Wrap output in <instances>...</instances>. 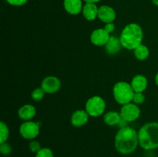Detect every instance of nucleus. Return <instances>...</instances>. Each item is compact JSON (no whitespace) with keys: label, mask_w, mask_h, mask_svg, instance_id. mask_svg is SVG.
I'll return each mask as SVG.
<instances>
[{"label":"nucleus","mask_w":158,"mask_h":157,"mask_svg":"<svg viewBox=\"0 0 158 157\" xmlns=\"http://www.w3.org/2000/svg\"><path fill=\"white\" fill-rule=\"evenodd\" d=\"M115 148L120 154L129 155L137 149L139 145L138 132L133 128H120L114 140Z\"/></svg>","instance_id":"f257e3e1"},{"label":"nucleus","mask_w":158,"mask_h":157,"mask_svg":"<svg viewBox=\"0 0 158 157\" xmlns=\"http://www.w3.org/2000/svg\"><path fill=\"white\" fill-rule=\"evenodd\" d=\"M143 33L142 28L136 23H130L124 27L120 34V39L123 48L134 50L142 44Z\"/></svg>","instance_id":"f03ea898"},{"label":"nucleus","mask_w":158,"mask_h":157,"mask_svg":"<svg viewBox=\"0 0 158 157\" xmlns=\"http://www.w3.org/2000/svg\"><path fill=\"white\" fill-rule=\"evenodd\" d=\"M139 145L145 150L158 148V123L152 122L143 125L138 132Z\"/></svg>","instance_id":"7ed1b4c3"},{"label":"nucleus","mask_w":158,"mask_h":157,"mask_svg":"<svg viewBox=\"0 0 158 157\" xmlns=\"http://www.w3.org/2000/svg\"><path fill=\"white\" fill-rule=\"evenodd\" d=\"M134 91L131 85L127 82H118L113 89V94L116 101L119 104H127L132 102L134 95Z\"/></svg>","instance_id":"20e7f679"},{"label":"nucleus","mask_w":158,"mask_h":157,"mask_svg":"<svg viewBox=\"0 0 158 157\" xmlns=\"http://www.w3.org/2000/svg\"><path fill=\"white\" fill-rule=\"evenodd\" d=\"M106 103L102 97L95 95L87 100L86 103V111L89 116L98 117L104 112Z\"/></svg>","instance_id":"39448f33"},{"label":"nucleus","mask_w":158,"mask_h":157,"mask_svg":"<svg viewBox=\"0 0 158 157\" xmlns=\"http://www.w3.org/2000/svg\"><path fill=\"white\" fill-rule=\"evenodd\" d=\"M120 114L122 119L131 123L135 121L140 117V109L137 104L130 103L122 106Z\"/></svg>","instance_id":"423d86ee"},{"label":"nucleus","mask_w":158,"mask_h":157,"mask_svg":"<svg viewBox=\"0 0 158 157\" xmlns=\"http://www.w3.org/2000/svg\"><path fill=\"white\" fill-rule=\"evenodd\" d=\"M19 133L26 139H34L40 134V126L36 123L26 121L20 126Z\"/></svg>","instance_id":"0eeeda50"},{"label":"nucleus","mask_w":158,"mask_h":157,"mask_svg":"<svg viewBox=\"0 0 158 157\" xmlns=\"http://www.w3.org/2000/svg\"><path fill=\"white\" fill-rule=\"evenodd\" d=\"M61 87V82L56 76H47L42 81L41 88L46 93H56Z\"/></svg>","instance_id":"6e6552de"},{"label":"nucleus","mask_w":158,"mask_h":157,"mask_svg":"<svg viewBox=\"0 0 158 157\" xmlns=\"http://www.w3.org/2000/svg\"><path fill=\"white\" fill-rule=\"evenodd\" d=\"M110 34L103 29H97L91 33L90 41L97 46H103L106 44L109 40Z\"/></svg>","instance_id":"1a4fd4ad"},{"label":"nucleus","mask_w":158,"mask_h":157,"mask_svg":"<svg viewBox=\"0 0 158 157\" xmlns=\"http://www.w3.org/2000/svg\"><path fill=\"white\" fill-rule=\"evenodd\" d=\"M99 19L104 23H112L116 18V12L113 8L108 6H102L98 9Z\"/></svg>","instance_id":"9d476101"},{"label":"nucleus","mask_w":158,"mask_h":157,"mask_svg":"<svg viewBox=\"0 0 158 157\" xmlns=\"http://www.w3.org/2000/svg\"><path fill=\"white\" fill-rule=\"evenodd\" d=\"M89 116L86 110L75 111L71 116V124L75 127H81L87 123Z\"/></svg>","instance_id":"9b49d317"},{"label":"nucleus","mask_w":158,"mask_h":157,"mask_svg":"<svg viewBox=\"0 0 158 157\" xmlns=\"http://www.w3.org/2000/svg\"><path fill=\"white\" fill-rule=\"evenodd\" d=\"M64 9L70 15H77L83 11V4L81 0H64Z\"/></svg>","instance_id":"f8f14e48"},{"label":"nucleus","mask_w":158,"mask_h":157,"mask_svg":"<svg viewBox=\"0 0 158 157\" xmlns=\"http://www.w3.org/2000/svg\"><path fill=\"white\" fill-rule=\"evenodd\" d=\"M122 46H122L120 38L113 35L110 37L109 40L105 45V50L110 55H115L120 52Z\"/></svg>","instance_id":"ddd939ff"},{"label":"nucleus","mask_w":158,"mask_h":157,"mask_svg":"<svg viewBox=\"0 0 158 157\" xmlns=\"http://www.w3.org/2000/svg\"><path fill=\"white\" fill-rule=\"evenodd\" d=\"M36 113V109L32 105L26 104L22 106L18 111V115L21 119L29 121L34 118Z\"/></svg>","instance_id":"4468645a"},{"label":"nucleus","mask_w":158,"mask_h":157,"mask_svg":"<svg viewBox=\"0 0 158 157\" xmlns=\"http://www.w3.org/2000/svg\"><path fill=\"white\" fill-rule=\"evenodd\" d=\"M131 86L134 92H143L148 86V79L143 75H137L131 81Z\"/></svg>","instance_id":"2eb2a0df"},{"label":"nucleus","mask_w":158,"mask_h":157,"mask_svg":"<svg viewBox=\"0 0 158 157\" xmlns=\"http://www.w3.org/2000/svg\"><path fill=\"white\" fill-rule=\"evenodd\" d=\"M98 9L95 3H86L83 8V15L88 21H93L98 16Z\"/></svg>","instance_id":"dca6fc26"},{"label":"nucleus","mask_w":158,"mask_h":157,"mask_svg":"<svg viewBox=\"0 0 158 157\" xmlns=\"http://www.w3.org/2000/svg\"><path fill=\"white\" fill-rule=\"evenodd\" d=\"M103 120H104V123L108 126H117L120 123V120H121V116L118 112L111 111V112H108L105 114L103 116Z\"/></svg>","instance_id":"f3484780"},{"label":"nucleus","mask_w":158,"mask_h":157,"mask_svg":"<svg viewBox=\"0 0 158 157\" xmlns=\"http://www.w3.org/2000/svg\"><path fill=\"white\" fill-rule=\"evenodd\" d=\"M134 52L136 58L139 60H141V61L148 58L150 55V51L148 49V48L143 44H140V46H137L134 49Z\"/></svg>","instance_id":"a211bd4d"},{"label":"nucleus","mask_w":158,"mask_h":157,"mask_svg":"<svg viewBox=\"0 0 158 157\" xmlns=\"http://www.w3.org/2000/svg\"><path fill=\"white\" fill-rule=\"evenodd\" d=\"M9 136V130L8 126L4 123H0V143H4L7 141Z\"/></svg>","instance_id":"6ab92c4d"},{"label":"nucleus","mask_w":158,"mask_h":157,"mask_svg":"<svg viewBox=\"0 0 158 157\" xmlns=\"http://www.w3.org/2000/svg\"><path fill=\"white\" fill-rule=\"evenodd\" d=\"M45 93L46 92H44V90L41 87L37 88V89H35L32 91V94H31V97L35 101H40L43 99Z\"/></svg>","instance_id":"aec40b11"},{"label":"nucleus","mask_w":158,"mask_h":157,"mask_svg":"<svg viewBox=\"0 0 158 157\" xmlns=\"http://www.w3.org/2000/svg\"><path fill=\"white\" fill-rule=\"evenodd\" d=\"M35 157H54L53 152L49 148H42L37 153Z\"/></svg>","instance_id":"412c9836"},{"label":"nucleus","mask_w":158,"mask_h":157,"mask_svg":"<svg viewBox=\"0 0 158 157\" xmlns=\"http://www.w3.org/2000/svg\"><path fill=\"white\" fill-rule=\"evenodd\" d=\"M132 101L137 105L143 104V102L145 101V95H143V92H135Z\"/></svg>","instance_id":"4be33fe9"},{"label":"nucleus","mask_w":158,"mask_h":157,"mask_svg":"<svg viewBox=\"0 0 158 157\" xmlns=\"http://www.w3.org/2000/svg\"><path fill=\"white\" fill-rule=\"evenodd\" d=\"M12 152V148H11V146L7 143H1L0 145V152H1L2 155H8L11 153Z\"/></svg>","instance_id":"5701e85b"},{"label":"nucleus","mask_w":158,"mask_h":157,"mask_svg":"<svg viewBox=\"0 0 158 157\" xmlns=\"http://www.w3.org/2000/svg\"><path fill=\"white\" fill-rule=\"evenodd\" d=\"M29 149H30L31 152H35V153H37V152H38L39 151L42 149L40 143H39L38 141H35V140H33V141H31L30 143H29Z\"/></svg>","instance_id":"b1692460"},{"label":"nucleus","mask_w":158,"mask_h":157,"mask_svg":"<svg viewBox=\"0 0 158 157\" xmlns=\"http://www.w3.org/2000/svg\"><path fill=\"white\" fill-rule=\"evenodd\" d=\"M9 4L14 6H21L26 4L28 0H6Z\"/></svg>","instance_id":"393cba45"},{"label":"nucleus","mask_w":158,"mask_h":157,"mask_svg":"<svg viewBox=\"0 0 158 157\" xmlns=\"http://www.w3.org/2000/svg\"><path fill=\"white\" fill-rule=\"evenodd\" d=\"M104 29L109 34L112 33V32L114 31V29H115V25H114L113 22L112 23H107V24H106V26H105Z\"/></svg>","instance_id":"a878e982"},{"label":"nucleus","mask_w":158,"mask_h":157,"mask_svg":"<svg viewBox=\"0 0 158 157\" xmlns=\"http://www.w3.org/2000/svg\"><path fill=\"white\" fill-rule=\"evenodd\" d=\"M100 1H101V0H84L86 3H95V4Z\"/></svg>","instance_id":"bb28decb"},{"label":"nucleus","mask_w":158,"mask_h":157,"mask_svg":"<svg viewBox=\"0 0 158 157\" xmlns=\"http://www.w3.org/2000/svg\"><path fill=\"white\" fill-rule=\"evenodd\" d=\"M155 83H156V84H157V86H158V72L155 76Z\"/></svg>","instance_id":"cd10ccee"},{"label":"nucleus","mask_w":158,"mask_h":157,"mask_svg":"<svg viewBox=\"0 0 158 157\" xmlns=\"http://www.w3.org/2000/svg\"><path fill=\"white\" fill-rule=\"evenodd\" d=\"M152 2L154 3V4L155 5V6H158V0H152Z\"/></svg>","instance_id":"c85d7f7f"}]
</instances>
